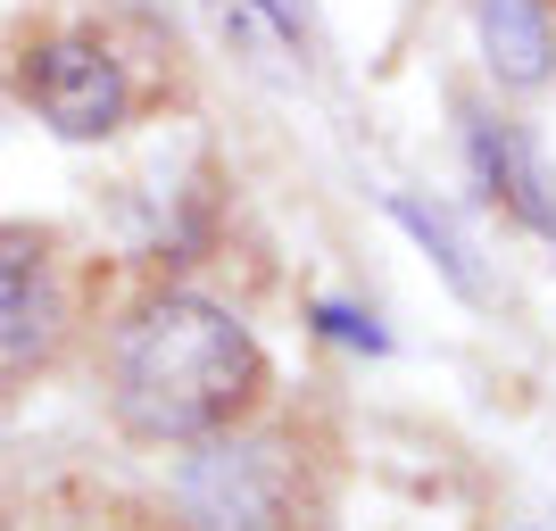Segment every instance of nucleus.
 Wrapping results in <instances>:
<instances>
[{"label":"nucleus","mask_w":556,"mask_h":531,"mask_svg":"<svg viewBox=\"0 0 556 531\" xmlns=\"http://www.w3.org/2000/svg\"><path fill=\"white\" fill-rule=\"evenodd\" d=\"M175 507L200 531H300L307 465L291 440L225 423V432L191 440L184 473H175Z\"/></svg>","instance_id":"obj_2"},{"label":"nucleus","mask_w":556,"mask_h":531,"mask_svg":"<svg viewBox=\"0 0 556 531\" xmlns=\"http://www.w3.org/2000/svg\"><path fill=\"white\" fill-rule=\"evenodd\" d=\"M473 166H482V184L507 200L515 216L532 232H556V200H548V166L532 159V141L515 134V125H498V116H482L473 125Z\"/></svg>","instance_id":"obj_6"},{"label":"nucleus","mask_w":556,"mask_h":531,"mask_svg":"<svg viewBox=\"0 0 556 531\" xmlns=\"http://www.w3.org/2000/svg\"><path fill=\"white\" fill-rule=\"evenodd\" d=\"M59 341V282H50L42 241L0 232V382L34 374Z\"/></svg>","instance_id":"obj_4"},{"label":"nucleus","mask_w":556,"mask_h":531,"mask_svg":"<svg viewBox=\"0 0 556 531\" xmlns=\"http://www.w3.org/2000/svg\"><path fill=\"white\" fill-rule=\"evenodd\" d=\"M266 391V349L232 307L200 291H159L116 332V416L141 440H208Z\"/></svg>","instance_id":"obj_1"},{"label":"nucleus","mask_w":556,"mask_h":531,"mask_svg":"<svg viewBox=\"0 0 556 531\" xmlns=\"http://www.w3.org/2000/svg\"><path fill=\"white\" fill-rule=\"evenodd\" d=\"M482 50L507 92H540L556 75V34L540 17V0H482Z\"/></svg>","instance_id":"obj_5"},{"label":"nucleus","mask_w":556,"mask_h":531,"mask_svg":"<svg viewBox=\"0 0 556 531\" xmlns=\"http://www.w3.org/2000/svg\"><path fill=\"white\" fill-rule=\"evenodd\" d=\"M391 216H399V225H407V232H416V241H424V250H432V257H441V266H448V282H457L465 300H482V275H473V266H465V250H457V232H448L441 216H432V208H416V200H391Z\"/></svg>","instance_id":"obj_8"},{"label":"nucleus","mask_w":556,"mask_h":531,"mask_svg":"<svg viewBox=\"0 0 556 531\" xmlns=\"http://www.w3.org/2000/svg\"><path fill=\"white\" fill-rule=\"evenodd\" d=\"M225 42L266 75H307V17L300 0H208Z\"/></svg>","instance_id":"obj_7"},{"label":"nucleus","mask_w":556,"mask_h":531,"mask_svg":"<svg viewBox=\"0 0 556 531\" xmlns=\"http://www.w3.org/2000/svg\"><path fill=\"white\" fill-rule=\"evenodd\" d=\"M25 100L50 134L109 141L134 109V84H125V59L100 34H50V42L25 50Z\"/></svg>","instance_id":"obj_3"},{"label":"nucleus","mask_w":556,"mask_h":531,"mask_svg":"<svg viewBox=\"0 0 556 531\" xmlns=\"http://www.w3.org/2000/svg\"><path fill=\"white\" fill-rule=\"evenodd\" d=\"M325 324L341 332V341H366V349H382V332H374L366 316H349V307H325Z\"/></svg>","instance_id":"obj_9"}]
</instances>
